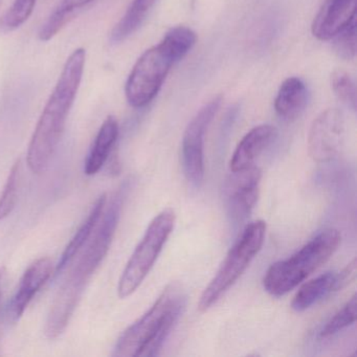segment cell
I'll list each match as a JSON object with an SVG mask.
<instances>
[{"label":"cell","mask_w":357,"mask_h":357,"mask_svg":"<svg viewBox=\"0 0 357 357\" xmlns=\"http://www.w3.org/2000/svg\"><path fill=\"white\" fill-rule=\"evenodd\" d=\"M37 0H14L13 5L6 13L3 28L7 31L17 30L26 24L34 12Z\"/></svg>","instance_id":"24"},{"label":"cell","mask_w":357,"mask_h":357,"mask_svg":"<svg viewBox=\"0 0 357 357\" xmlns=\"http://www.w3.org/2000/svg\"><path fill=\"white\" fill-rule=\"evenodd\" d=\"M356 259L342 271H328L301 286L296 291L291 307L298 312L307 310L333 292L346 287L355 278Z\"/></svg>","instance_id":"11"},{"label":"cell","mask_w":357,"mask_h":357,"mask_svg":"<svg viewBox=\"0 0 357 357\" xmlns=\"http://www.w3.org/2000/svg\"><path fill=\"white\" fill-rule=\"evenodd\" d=\"M93 1L95 0H61V3L41 26L38 33L39 40L43 43L52 40L76 16V14Z\"/></svg>","instance_id":"19"},{"label":"cell","mask_w":357,"mask_h":357,"mask_svg":"<svg viewBox=\"0 0 357 357\" xmlns=\"http://www.w3.org/2000/svg\"><path fill=\"white\" fill-rule=\"evenodd\" d=\"M197 41L196 33L185 26L171 29L158 45L175 63L183 60Z\"/></svg>","instance_id":"20"},{"label":"cell","mask_w":357,"mask_h":357,"mask_svg":"<svg viewBox=\"0 0 357 357\" xmlns=\"http://www.w3.org/2000/svg\"><path fill=\"white\" fill-rule=\"evenodd\" d=\"M5 267H0V306H1V300H3V282H5L6 277Z\"/></svg>","instance_id":"26"},{"label":"cell","mask_w":357,"mask_h":357,"mask_svg":"<svg viewBox=\"0 0 357 357\" xmlns=\"http://www.w3.org/2000/svg\"><path fill=\"white\" fill-rule=\"evenodd\" d=\"M175 219L174 211L166 208L151 221L121 275L118 286L121 298L130 296L143 283L170 237Z\"/></svg>","instance_id":"6"},{"label":"cell","mask_w":357,"mask_h":357,"mask_svg":"<svg viewBox=\"0 0 357 357\" xmlns=\"http://www.w3.org/2000/svg\"><path fill=\"white\" fill-rule=\"evenodd\" d=\"M52 273L53 262L47 257L38 259L26 269L10 307V313L14 319L22 317L37 292L51 278Z\"/></svg>","instance_id":"13"},{"label":"cell","mask_w":357,"mask_h":357,"mask_svg":"<svg viewBox=\"0 0 357 357\" xmlns=\"http://www.w3.org/2000/svg\"><path fill=\"white\" fill-rule=\"evenodd\" d=\"M308 101L306 84L296 77L286 79L275 99V110L280 118L286 121L296 120L304 112Z\"/></svg>","instance_id":"15"},{"label":"cell","mask_w":357,"mask_h":357,"mask_svg":"<svg viewBox=\"0 0 357 357\" xmlns=\"http://www.w3.org/2000/svg\"><path fill=\"white\" fill-rule=\"evenodd\" d=\"M106 204H107V195L103 194L98 198L97 202L93 204L91 208V213L87 216L86 220L81 225L80 229L77 231L76 235L73 238L72 241L68 243L60 258L59 263L56 266V271L59 273L64 269V267L72 261V259L76 256L77 252L84 246V244L89 241L95 229L96 225L99 222L104 210H105Z\"/></svg>","instance_id":"17"},{"label":"cell","mask_w":357,"mask_h":357,"mask_svg":"<svg viewBox=\"0 0 357 357\" xmlns=\"http://www.w3.org/2000/svg\"><path fill=\"white\" fill-rule=\"evenodd\" d=\"M86 63V51L75 50L64 64L53 93L50 96L29 145V168L43 174L57 150L66 121L80 89Z\"/></svg>","instance_id":"2"},{"label":"cell","mask_w":357,"mask_h":357,"mask_svg":"<svg viewBox=\"0 0 357 357\" xmlns=\"http://www.w3.org/2000/svg\"><path fill=\"white\" fill-rule=\"evenodd\" d=\"M344 133V114L337 108L324 110L314 119L309 130V155L317 162L334 160L342 151Z\"/></svg>","instance_id":"9"},{"label":"cell","mask_w":357,"mask_h":357,"mask_svg":"<svg viewBox=\"0 0 357 357\" xmlns=\"http://www.w3.org/2000/svg\"><path fill=\"white\" fill-rule=\"evenodd\" d=\"M266 234V223L257 220L246 225L214 279L202 292L198 308L206 311L237 282L259 254Z\"/></svg>","instance_id":"5"},{"label":"cell","mask_w":357,"mask_h":357,"mask_svg":"<svg viewBox=\"0 0 357 357\" xmlns=\"http://www.w3.org/2000/svg\"><path fill=\"white\" fill-rule=\"evenodd\" d=\"M332 40L334 52L338 57L344 60L354 59L356 55V20L336 35Z\"/></svg>","instance_id":"25"},{"label":"cell","mask_w":357,"mask_h":357,"mask_svg":"<svg viewBox=\"0 0 357 357\" xmlns=\"http://www.w3.org/2000/svg\"><path fill=\"white\" fill-rule=\"evenodd\" d=\"M222 103L217 96L204 104L192 118L183 137V162L188 181L199 187L204 177V137Z\"/></svg>","instance_id":"8"},{"label":"cell","mask_w":357,"mask_h":357,"mask_svg":"<svg viewBox=\"0 0 357 357\" xmlns=\"http://www.w3.org/2000/svg\"><path fill=\"white\" fill-rule=\"evenodd\" d=\"M20 175H22V162L18 160L12 167L7 183L3 188V194L0 196V220L10 216L15 208L18 199Z\"/></svg>","instance_id":"22"},{"label":"cell","mask_w":357,"mask_h":357,"mask_svg":"<svg viewBox=\"0 0 357 357\" xmlns=\"http://www.w3.org/2000/svg\"><path fill=\"white\" fill-rule=\"evenodd\" d=\"M356 319V294L337 311L319 332V338H328L335 335L344 328L353 325Z\"/></svg>","instance_id":"21"},{"label":"cell","mask_w":357,"mask_h":357,"mask_svg":"<svg viewBox=\"0 0 357 357\" xmlns=\"http://www.w3.org/2000/svg\"><path fill=\"white\" fill-rule=\"evenodd\" d=\"M119 132L120 129L118 121L114 116H108L102 124L87 156L84 166L85 174L95 175L101 170L118 141Z\"/></svg>","instance_id":"16"},{"label":"cell","mask_w":357,"mask_h":357,"mask_svg":"<svg viewBox=\"0 0 357 357\" xmlns=\"http://www.w3.org/2000/svg\"><path fill=\"white\" fill-rule=\"evenodd\" d=\"M156 0H133L126 13L121 18L120 22L114 26L109 35L110 43H123L135 34L147 18Z\"/></svg>","instance_id":"18"},{"label":"cell","mask_w":357,"mask_h":357,"mask_svg":"<svg viewBox=\"0 0 357 357\" xmlns=\"http://www.w3.org/2000/svg\"><path fill=\"white\" fill-rule=\"evenodd\" d=\"M123 196L118 193L112 204L104 210L95 235L89 238V243L80 258L60 286L47 315L45 334L49 340L59 337L68 327L79 302L84 294L87 283L105 258L116 234L122 211Z\"/></svg>","instance_id":"1"},{"label":"cell","mask_w":357,"mask_h":357,"mask_svg":"<svg viewBox=\"0 0 357 357\" xmlns=\"http://www.w3.org/2000/svg\"><path fill=\"white\" fill-rule=\"evenodd\" d=\"M340 242L342 236L337 229H328L317 234L296 254L271 264L263 278L264 289L277 298L285 296L325 264Z\"/></svg>","instance_id":"4"},{"label":"cell","mask_w":357,"mask_h":357,"mask_svg":"<svg viewBox=\"0 0 357 357\" xmlns=\"http://www.w3.org/2000/svg\"><path fill=\"white\" fill-rule=\"evenodd\" d=\"M275 137L277 129L271 125H259L248 131L242 137L231 155L229 162L231 172L252 166L256 158L273 143Z\"/></svg>","instance_id":"14"},{"label":"cell","mask_w":357,"mask_h":357,"mask_svg":"<svg viewBox=\"0 0 357 357\" xmlns=\"http://www.w3.org/2000/svg\"><path fill=\"white\" fill-rule=\"evenodd\" d=\"M356 0H327L313 20V36L321 41L332 40L355 22Z\"/></svg>","instance_id":"12"},{"label":"cell","mask_w":357,"mask_h":357,"mask_svg":"<svg viewBox=\"0 0 357 357\" xmlns=\"http://www.w3.org/2000/svg\"><path fill=\"white\" fill-rule=\"evenodd\" d=\"M174 66L160 45L150 47L137 59L127 79L125 96L129 105L143 108L160 93L171 68Z\"/></svg>","instance_id":"7"},{"label":"cell","mask_w":357,"mask_h":357,"mask_svg":"<svg viewBox=\"0 0 357 357\" xmlns=\"http://www.w3.org/2000/svg\"><path fill=\"white\" fill-rule=\"evenodd\" d=\"M331 89L334 95L340 102L355 112L356 109V87L354 81L348 73L342 70H336L332 73Z\"/></svg>","instance_id":"23"},{"label":"cell","mask_w":357,"mask_h":357,"mask_svg":"<svg viewBox=\"0 0 357 357\" xmlns=\"http://www.w3.org/2000/svg\"><path fill=\"white\" fill-rule=\"evenodd\" d=\"M262 173L258 167L231 172L225 185V202L231 220L241 222L250 216L258 202Z\"/></svg>","instance_id":"10"},{"label":"cell","mask_w":357,"mask_h":357,"mask_svg":"<svg viewBox=\"0 0 357 357\" xmlns=\"http://www.w3.org/2000/svg\"><path fill=\"white\" fill-rule=\"evenodd\" d=\"M0 6H1V0H0Z\"/></svg>","instance_id":"27"},{"label":"cell","mask_w":357,"mask_h":357,"mask_svg":"<svg viewBox=\"0 0 357 357\" xmlns=\"http://www.w3.org/2000/svg\"><path fill=\"white\" fill-rule=\"evenodd\" d=\"M185 302L187 296L179 284L167 286L151 308L119 338L114 356L152 357L160 354L183 314Z\"/></svg>","instance_id":"3"}]
</instances>
